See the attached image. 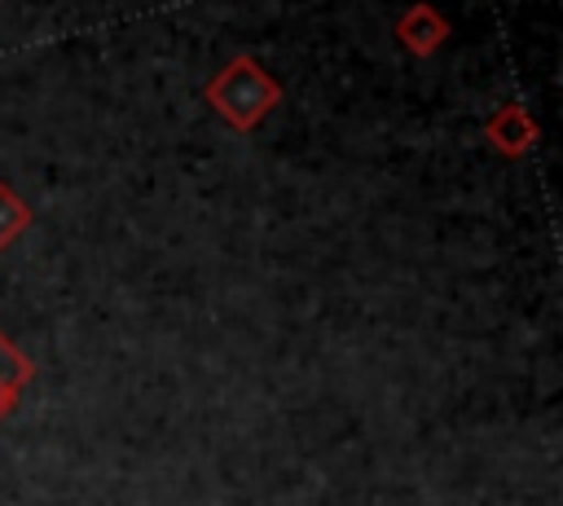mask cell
<instances>
[{
	"mask_svg": "<svg viewBox=\"0 0 563 506\" xmlns=\"http://www.w3.org/2000/svg\"><path fill=\"white\" fill-rule=\"evenodd\" d=\"M277 84L255 57H233L216 79H207V101L229 119L233 132H251L277 106Z\"/></svg>",
	"mask_w": 563,
	"mask_h": 506,
	"instance_id": "1",
	"label": "cell"
},
{
	"mask_svg": "<svg viewBox=\"0 0 563 506\" xmlns=\"http://www.w3.org/2000/svg\"><path fill=\"white\" fill-rule=\"evenodd\" d=\"M396 40L413 53V57H431L444 40H449V22L431 9V4H409L396 22Z\"/></svg>",
	"mask_w": 563,
	"mask_h": 506,
	"instance_id": "2",
	"label": "cell"
},
{
	"mask_svg": "<svg viewBox=\"0 0 563 506\" xmlns=\"http://www.w3.org/2000/svg\"><path fill=\"white\" fill-rule=\"evenodd\" d=\"M484 132H488V145H493V150H501V154L519 158V154L537 141V119H532L523 106H515V101H510V106H501V110L488 119V128H484Z\"/></svg>",
	"mask_w": 563,
	"mask_h": 506,
	"instance_id": "3",
	"label": "cell"
},
{
	"mask_svg": "<svg viewBox=\"0 0 563 506\" xmlns=\"http://www.w3.org/2000/svg\"><path fill=\"white\" fill-rule=\"evenodd\" d=\"M26 224H31L26 202H22V198H18V194H13V189L0 180V251H4V246H9V242H13V238L26 229Z\"/></svg>",
	"mask_w": 563,
	"mask_h": 506,
	"instance_id": "4",
	"label": "cell"
},
{
	"mask_svg": "<svg viewBox=\"0 0 563 506\" xmlns=\"http://www.w3.org/2000/svg\"><path fill=\"white\" fill-rule=\"evenodd\" d=\"M13 405H18V396H9V392H4V387H0V418H4V414H9V409H13Z\"/></svg>",
	"mask_w": 563,
	"mask_h": 506,
	"instance_id": "5",
	"label": "cell"
}]
</instances>
